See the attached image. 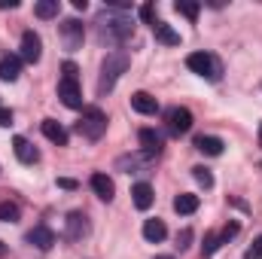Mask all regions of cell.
<instances>
[{"mask_svg": "<svg viewBox=\"0 0 262 259\" xmlns=\"http://www.w3.org/2000/svg\"><path fill=\"white\" fill-rule=\"evenodd\" d=\"M131 58L125 52H110L107 58H104V64H101V76H98V95L104 98L107 92H113V85L119 82V76L128 70Z\"/></svg>", "mask_w": 262, "mask_h": 259, "instance_id": "6da1fadb", "label": "cell"}, {"mask_svg": "<svg viewBox=\"0 0 262 259\" xmlns=\"http://www.w3.org/2000/svg\"><path fill=\"white\" fill-rule=\"evenodd\" d=\"M131 31H134V25H131V18L125 15H113V12H104L101 18H98V37L101 40H107V43H125L131 37Z\"/></svg>", "mask_w": 262, "mask_h": 259, "instance_id": "7a4b0ae2", "label": "cell"}, {"mask_svg": "<svg viewBox=\"0 0 262 259\" xmlns=\"http://www.w3.org/2000/svg\"><path fill=\"white\" fill-rule=\"evenodd\" d=\"M186 67L198 73V76H207L210 82H216L220 76H223V64H220V58L216 55H210V52H192L189 58H186Z\"/></svg>", "mask_w": 262, "mask_h": 259, "instance_id": "3957f363", "label": "cell"}, {"mask_svg": "<svg viewBox=\"0 0 262 259\" xmlns=\"http://www.w3.org/2000/svg\"><path fill=\"white\" fill-rule=\"evenodd\" d=\"M76 131L89 140H101L104 131H107V116L98 107H89V110H82V119L76 122Z\"/></svg>", "mask_w": 262, "mask_h": 259, "instance_id": "277c9868", "label": "cell"}, {"mask_svg": "<svg viewBox=\"0 0 262 259\" xmlns=\"http://www.w3.org/2000/svg\"><path fill=\"white\" fill-rule=\"evenodd\" d=\"M165 119H168V131L171 134H186V131L192 128V113L186 107H171Z\"/></svg>", "mask_w": 262, "mask_h": 259, "instance_id": "5b68a950", "label": "cell"}, {"mask_svg": "<svg viewBox=\"0 0 262 259\" xmlns=\"http://www.w3.org/2000/svg\"><path fill=\"white\" fill-rule=\"evenodd\" d=\"M40 55H43V43H40V37H37L34 31H25V34H21V61L37 64Z\"/></svg>", "mask_w": 262, "mask_h": 259, "instance_id": "8992f818", "label": "cell"}, {"mask_svg": "<svg viewBox=\"0 0 262 259\" xmlns=\"http://www.w3.org/2000/svg\"><path fill=\"white\" fill-rule=\"evenodd\" d=\"M58 98L64 101V107H70V110H79V107H82V92H79V82H76V79H61V82H58Z\"/></svg>", "mask_w": 262, "mask_h": 259, "instance_id": "52a82bcc", "label": "cell"}, {"mask_svg": "<svg viewBox=\"0 0 262 259\" xmlns=\"http://www.w3.org/2000/svg\"><path fill=\"white\" fill-rule=\"evenodd\" d=\"M12 153H15V159H18L21 165H34V162L40 159L37 146H34L28 137H12Z\"/></svg>", "mask_w": 262, "mask_h": 259, "instance_id": "ba28073f", "label": "cell"}, {"mask_svg": "<svg viewBox=\"0 0 262 259\" xmlns=\"http://www.w3.org/2000/svg\"><path fill=\"white\" fill-rule=\"evenodd\" d=\"M28 244H34L37 250H52V244H55V232H52L49 226H34V229L28 232Z\"/></svg>", "mask_w": 262, "mask_h": 259, "instance_id": "9c48e42d", "label": "cell"}, {"mask_svg": "<svg viewBox=\"0 0 262 259\" xmlns=\"http://www.w3.org/2000/svg\"><path fill=\"white\" fill-rule=\"evenodd\" d=\"M64 223H67V238H70V241H79V238H85V235H89L85 213H79V210H70Z\"/></svg>", "mask_w": 262, "mask_h": 259, "instance_id": "30bf717a", "label": "cell"}, {"mask_svg": "<svg viewBox=\"0 0 262 259\" xmlns=\"http://www.w3.org/2000/svg\"><path fill=\"white\" fill-rule=\"evenodd\" d=\"M61 37H64L67 49H79V46H82V21L67 18L64 25H61Z\"/></svg>", "mask_w": 262, "mask_h": 259, "instance_id": "8fae6325", "label": "cell"}, {"mask_svg": "<svg viewBox=\"0 0 262 259\" xmlns=\"http://www.w3.org/2000/svg\"><path fill=\"white\" fill-rule=\"evenodd\" d=\"M131 107H134L137 113H143V116H156V113H159V101H156L152 95H146V92H134V95H131Z\"/></svg>", "mask_w": 262, "mask_h": 259, "instance_id": "7c38bea8", "label": "cell"}, {"mask_svg": "<svg viewBox=\"0 0 262 259\" xmlns=\"http://www.w3.org/2000/svg\"><path fill=\"white\" fill-rule=\"evenodd\" d=\"M21 73V55H3L0 58V79L3 82H15Z\"/></svg>", "mask_w": 262, "mask_h": 259, "instance_id": "4fadbf2b", "label": "cell"}, {"mask_svg": "<svg viewBox=\"0 0 262 259\" xmlns=\"http://www.w3.org/2000/svg\"><path fill=\"white\" fill-rule=\"evenodd\" d=\"M92 189L101 201H113V195H116V186L107 174H92Z\"/></svg>", "mask_w": 262, "mask_h": 259, "instance_id": "5bb4252c", "label": "cell"}, {"mask_svg": "<svg viewBox=\"0 0 262 259\" xmlns=\"http://www.w3.org/2000/svg\"><path fill=\"white\" fill-rule=\"evenodd\" d=\"M131 195H134V207H137V210H149L152 201H156V192H152L149 183H137V186L131 189Z\"/></svg>", "mask_w": 262, "mask_h": 259, "instance_id": "9a60e30c", "label": "cell"}, {"mask_svg": "<svg viewBox=\"0 0 262 259\" xmlns=\"http://www.w3.org/2000/svg\"><path fill=\"white\" fill-rule=\"evenodd\" d=\"M140 146H143V153L152 159V156H159L162 153V134L152 128H143L140 131Z\"/></svg>", "mask_w": 262, "mask_h": 259, "instance_id": "2e32d148", "label": "cell"}, {"mask_svg": "<svg viewBox=\"0 0 262 259\" xmlns=\"http://www.w3.org/2000/svg\"><path fill=\"white\" fill-rule=\"evenodd\" d=\"M223 146H226V143H223L220 137H213V134H198L195 137V149L204 153V156H220Z\"/></svg>", "mask_w": 262, "mask_h": 259, "instance_id": "e0dca14e", "label": "cell"}, {"mask_svg": "<svg viewBox=\"0 0 262 259\" xmlns=\"http://www.w3.org/2000/svg\"><path fill=\"white\" fill-rule=\"evenodd\" d=\"M152 34H156V40L165 43V46H180V34H177L171 25L159 21V18H156V25H152Z\"/></svg>", "mask_w": 262, "mask_h": 259, "instance_id": "ac0fdd59", "label": "cell"}, {"mask_svg": "<svg viewBox=\"0 0 262 259\" xmlns=\"http://www.w3.org/2000/svg\"><path fill=\"white\" fill-rule=\"evenodd\" d=\"M165 235H168V229H165V223H162V220H146V223H143V238H146L149 244L165 241Z\"/></svg>", "mask_w": 262, "mask_h": 259, "instance_id": "d6986e66", "label": "cell"}, {"mask_svg": "<svg viewBox=\"0 0 262 259\" xmlns=\"http://www.w3.org/2000/svg\"><path fill=\"white\" fill-rule=\"evenodd\" d=\"M43 134L52 140V143H58V146H67V131L55 122V119H43Z\"/></svg>", "mask_w": 262, "mask_h": 259, "instance_id": "ffe728a7", "label": "cell"}, {"mask_svg": "<svg viewBox=\"0 0 262 259\" xmlns=\"http://www.w3.org/2000/svg\"><path fill=\"white\" fill-rule=\"evenodd\" d=\"M174 210H177V213H195L198 210V195L180 192L177 198H174Z\"/></svg>", "mask_w": 262, "mask_h": 259, "instance_id": "44dd1931", "label": "cell"}, {"mask_svg": "<svg viewBox=\"0 0 262 259\" xmlns=\"http://www.w3.org/2000/svg\"><path fill=\"white\" fill-rule=\"evenodd\" d=\"M58 9H61L58 0H40V3H34V15L37 18H55Z\"/></svg>", "mask_w": 262, "mask_h": 259, "instance_id": "7402d4cb", "label": "cell"}, {"mask_svg": "<svg viewBox=\"0 0 262 259\" xmlns=\"http://www.w3.org/2000/svg\"><path fill=\"white\" fill-rule=\"evenodd\" d=\"M18 217H21V207L15 204V201H0V220L3 223H18Z\"/></svg>", "mask_w": 262, "mask_h": 259, "instance_id": "603a6c76", "label": "cell"}, {"mask_svg": "<svg viewBox=\"0 0 262 259\" xmlns=\"http://www.w3.org/2000/svg\"><path fill=\"white\" fill-rule=\"evenodd\" d=\"M174 9H177L180 15H186V18H198V12H201V3H189V0H177V3H174Z\"/></svg>", "mask_w": 262, "mask_h": 259, "instance_id": "cb8c5ba5", "label": "cell"}, {"mask_svg": "<svg viewBox=\"0 0 262 259\" xmlns=\"http://www.w3.org/2000/svg\"><path fill=\"white\" fill-rule=\"evenodd\" d=\"M220 244H223V238H220V235H213V232H210V235H207V238H204V244H201V256H213V253H216V250H220Z\"/></svg>", "mask_w": 262, "mask_h": 259, "instance_id": "d4e9b609", "label": "cell"}, {"mask_svg": "<svg viewBox=\"0 0 262 259\" xmlns=\"http://www.w3.org/2000/svg\"><path fill=\"white\" fill-rule=\"evenodd\" d=\"M192 177H195L204 189H210V186H213V174H210L204 165H195V168H192Z\"/></svg>", "mask_w": 262, "mask_h": 259, "instance_id": "484cf974", "label": "cell"}, {"mask_svg": "<svg viewBox=\"0 0 262 259\" xmlns=\"http://www.w3.org/2000/svg\"><path fill=\"white\" fill-rule=\"evenodd\" d=\"M140 18H143V21H146L149 28L156 25V9H152V3H146V6H140Z\"/></svg>", "mask_w": 262, "mask_h": 259, "instance_id": "4316f807", "label": "cell"}, {"mask_svg": "<svg viewBox=\"0 0 262 259\" xmlns=\"http://www.w3.org/2000/svg\"><path fill=\"white\" fill-rule=\"evenodd\" d=\"M61 73H64L61 79H76V76H79V67L73 64V61H64V67H61Z\"/></svg>", "mask_w": 262, "mask_h": 259, "instance_id": "83f0119b", "label": "cell"}, {"mask_svg": "<svg viewBox=\"0 0 262 259\" xmlns=\"http://www.w3.org/2000/svg\"><path fill=\"white\" fill-rule=\"evenodd\" d=\"M189 241H192V232H189V229H183V232L177 235V247H180V250H186V247H189Z\"/></svg>", "mask_w": 262, "mask_h": 259, "instance_id": "f1b7e54d", "label": "cell"}, {"mask_svg": "<svg viewBox=\"0 0 262 259\" xmlns=\"http://www.w3.org/2000/svg\"><path fill=\"white\" fill-rule=\"evenodd\" d=\"M247 259H262V235L253 241V247L247 250Z\"/></svg>", "mask_w": 262, "mask_h": 259, "instance_id": "f546056e", "label": "cell"}, {"mask_svg": "<svg viewBox=\"0 0 262 259\" xmlns=\"http://www.w3.org/2000/svg\"><path fill=\"white\" fill-rule=\"evenodd\" d=\"M235 235H238V223H229V226L223 229V235H220V238H223V241H229V238H235Z\"/></svg>", "mask_w": 262, "mask_h": 259, "instance_id": "4dcf8cb0", "label": "cell"}, {"mask_svg": "<svg viewBox=\"0 0 262 259\" xmlns=\"http://www.w3.org/2000/svg\"><path fill=\"white\" fill-rule=\"evenodd\" d=\"M0 125L6 128V125H12V110H6L3 104H0Z\"/></svg>", "mask_w": 262, "mask_h": 259, "instance_id": "1f68e13d", "label": "cell"}, {"mask_svg": "<svg viewBox=\"0 0 262 259\" xmlns=\"http://www.w3.org/2000/svg\"><path fill=\"white\" fill-rule=\"evenodd\" d=\"M58 186H61V189H76V183H73V180H67V177L58 180Z\"/></svg>", "mask_w": 262, "mask_h": 259, "instance_id": "d6a6232c", "label": "cell"}, {"mask_svg": "<svg viewBox=\"0 0 262 259\" xmlns=\"http://www.w3.org/2000/svg\"><path fill=\"white\" fill-rule=\"evenodd\" d=\"M15 6H18L15 0H0V9H15Z\"/></svg>", "mask_w": 262, "mask_h": 259, "instance_id": "836d02e7", "label": "cell"}, {"mask_svg": "<svg viewBox=\"0 0 262 259\" xmlns=\"http://www.w3.org/2000/svg\"><path fill=\"white\" fill-rule=\"evenodd\" d=\"M0 256H6V244L3 241H0Z\"/></svg>", "mask_w": 262, "mask_h": 259, "instance_id": "e575fe53", "label": "cell"}, {"mask_svg": "<svg viewBox=\"0 0 262 259\" xmlns=\"http://www.w3.org/2000/svg\"><path fill=\"white\" fill-rule=\"evenodd\" d=\"M259 146H262V125H259Z\"/></svg>", "mask_w": 262, "mask_h": 259, "instance_id": "d590c367", "label": "cell"}, {"mask_svg": "<svg viewBox=\"0 0 262 259\" xmlns=\"http://www.w3.org/2000/svg\"><path fill=\"white\" fill-rule=\"evenodd\" d=\"M156 259H174V256H156Z\"/></svg>", "mask_w": 262, "mask_h": 259, "instance_id": "8d00e7d4", "label": "cell"}]
</instances>
